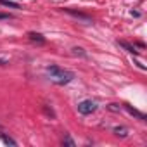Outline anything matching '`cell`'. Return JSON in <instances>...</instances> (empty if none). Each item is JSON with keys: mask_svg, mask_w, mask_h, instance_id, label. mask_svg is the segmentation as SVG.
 I'll return each mask as SVG.
<instances>
[{"mask_svg": "<svg viewBox=\"0 0 147 147\" xmlns=\"http://www.w3.org/2000/svg\"><path fill=\"white\" fill-rule=\"evenodd\" d=\"M95 109H97V104H95L94 100H90V99L82 100V102L78 104V113H82V114H92Z\"/></svg>", "mask_w": 147, "mask_h": 147, "instance_id": "obj_2", "label": "cell"}, {"mask_svg": "<svg viewBox=\"0 0 147 147\" xmlns=\"http://www.w3.org/2000/svg\"><path fill=\"white\" fill-rule=\"evenodd\" d=\"M123 49H126V52H130V54H138L137 50H135V47L133 45H130V43H126V42H118Z\"/></svg>", "mask_w": 147, "mask_h": 147, "instance_id": "obj_10", "label": "cell"}, {"mask_svg": "<svg viewBox=\"0 0 147 147\" xmlns=\"http://www.w3.org/2000/svg\"><path fill=\"white\" fill-rule=\"evenodd\" d=\"M14 16L9 14V12H0V19H12Z\"/></svg>", "mask_w": 147, "mask_h": 147, "instance_id": "obj_12", "label": "cell"}, {"mask_svg": "<svg viewBox=\"0 0 147 147\" xmlns=\"http://www.w3.org/2000/svg\"><path fill=\"white\" fill-rule=\"evenodd\" d=\"M64 11H66L67 14H71L73 18H76V19H82V21H83V23H87V24H88V23H92V19H90L88 16L82 14V12H76V11H73V9H64Z\"/></svg>", "mask_w": 147, "mask_h": 147, "instance_id": "obj_3", "label": "cell"}, {"mask_svg": "<svg viewBox=\"0 0 147 147\" xmlns=\"http://www.w3.org/2000/svg\"><path fill=\"white\" fill-rule=\"evenodd\" d=\"M62 144H64V145H69V147H75V142L71 140V137H69L67 133L64 135V138H62Z\"/></svg>", "mask_w": 147, "mask_h": 147, "instance_id": "obj_11", "label": "cell"}, {"mask_svg": "<svg viewBox=\"0 0 147 147\" xmlns=\"http://www.w3.org/2000/svg\"><path fill=\"white\" fill-rule=\"evenodd\" d=\"M0 138H2V142H4V144H7V145H18V142H16V140H12L11 137H7L5 133H0Z\"/></svg>", "mask_w": 147, "mask_h": 147, "instance_id": "obj_9", "label": "cell"}, {"mask_svg": "<svg viewBox=\"0 0 147 147\" xmlns=\"http://www.w3.org/2000/svg\"><path fill=\"white\" fill-rule=\"evenodd\" d=\"M71 54H73V55H80V57H87V52H85L82 47H73V49H71Z\"/></svg>", "mask_w": 147, "mask_h": 147, "instance_id": "obj_8", "label": "cell"}, {"mask_svg": "<svg viewBox=\"0 0 147 147\" xmlns=\"http://www.w3.org/2000/svg\"><path fill=\"white\" fill-rule=\"evenodd\" d=\"M125 109L131 114V116H135V118H138L140 121H145V114L144 113H140V111H137V109H133L131 106H125Z\"/></svg>", "mask_w": 147, "mask_h": 147, "instance_id": "obj_4", "label": "cell"}, {"mask_svg": "<svg viewBox=\"0 0 147 147\" xmlns=\"http://www.w3.org/2000/svg\"><path fill=\"white\" fill-rule=\"evenodd\" d=\"M28 38H30L31 42H36V43H45V38H43V35H40V33H35V31H30V33H28Z\"/></svg>", "mask_w": 147, "mask_h": 147, "instance_id": "obj_5", "label": "cell"}, {"mask_svg": "<svg viewBox=\"0 0 147 147\" xmlns=\"http://www.w3.org/2000/svg\"><path fill=\"white\" fill-rule=\"evenodd\" d=\"M47 75H49V80L55 85H67L69 82L75 80V73L69 71V69H64L61 66H55V64H50L45 67Z\"/></svg>", "mask_w": 147, "mask_h": 147, "instance_id": "obj_1", "label": "cell"}, {"mask_svg": "<svg viewBox=\"0 0 147 147\" xmlns=\"http://www.w3.org/2000/svg\"><path fill=\"white\" fill-rule=\"evenodd\" d=\"M0 5H4V7H11V9H19V7H21L18 2H12V0H0Z\"/></svg>", "mask_w": 147, "mask_h": 147, "instance_id": "obj_6", "label": "cell"}, {"mask_svg": "<svg viewBox=\"0 0 147 147\" xmlns=\"http://www.w3.org/2000/svg\"><path fill=\"white\" fill-rule=\"evenodd\" d=\"M113 131H114V135H118V137H126V135H128V130H126L125 126H116Z\"/></svg>", "mask_w": 147, "mask_h": 147, "instance_id": "obj_7", "label": "cell"}]
</instances>
